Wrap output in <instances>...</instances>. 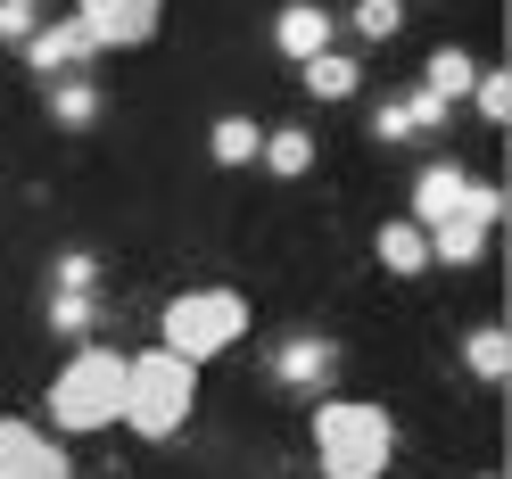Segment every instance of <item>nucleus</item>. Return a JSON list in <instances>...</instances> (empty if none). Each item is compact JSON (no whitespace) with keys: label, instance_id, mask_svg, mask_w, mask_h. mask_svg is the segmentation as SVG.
Listing matches in <instances>:
<instances>
[{"label":"nucleus","instance_id":"obj_24","mask_svg":"<svg viewBox=\"0 0 512 479\" xmlns=\"http://www.w3.org/2000/svg\"><path fill=\"white\" fill-rule=\"evenodd\" d=\"M397 108H405V124H413V133H438V124H446V116H455V108H446V100H438V91H422V83H413V91H405V100H397Z\"/></svg>","mask_w":512,"mask_h":479},{"label":"nucleus","instance_id":"obj_1","mask_svg":"<svg viewBox=\"0 0 512 479\" xmlns=\"http://www.w3.org/2000/svg\"><path fill=\"white\" fill-rule=\"evenodd\" d=\"M190 413H199V364L166 356V347L124 356V413H116V430H133L141 446H166V438H182Z\"/></svg>","mask_w":512,"mask_h":479},{"label":"nucleus","instance_id":"obj_11","mask_svg":"<svg viewBox=\"0 0 512 479\" xmlns=\"http://www.w3.org/2000/svg\"><path fill=\"white\" fill-rule=\"evenodd\" d=\"M463 166H455V157H430V166L422 174H413V223H422V232H430V223H446V215H455L463 207Z\"/></svg>","mask_w":512,"mask_h":479},{"label":"nucleus","instance_id":"obj_20","mask_svg":"<svg viewBox=\"0 0 512 479\" xmlns=\"http://www.w3.org/2000/svg\"><path fill=\"white\" fill-rule=\"evenodd\" d=\"M347 25H356V42H397L405 34V0H347Z\"/></svg>","mask_w":512,"mask_h":479},{"label":"nucleus","instance_id":"obj_5","mask_svg":"<svg viewBox=\"0 0 512 479\" xmlns=\"http://www.w3.org/2000/svg\"><path fill=\"white\" fill-rule=\"evenodd\" d=\"M0 479H75L67 446L50 430H34L25 413H0Z\"/></svg>","mask_w":512,"mask_h":479},{"label":"nucleus","instance_id":"obj_3","mask_svg":"<svg viewBox=\"0 0 512 479\" xmlns=\"http://www.w3.org/2000/svg\"><path fill=\"white\" fill-rule=\"evenodd\" d=\"M42 413H50L58 438H100V430H116V413H124V356L100 347V339H83L75 356L58 364Z\"/></svg>","mask_w":512,"mask_h":479},{"label":"nucleus","instance_id":"obj_26","mask_svg":"<svg viewBox=\"0 0 512 479\" xmlns=\"http://www.w3.org/2000/svg\"><path fill=\"white\" fill-rule=\"evenodd\" d=\"M34 9H25V0H0V42H9V50H25V34H34Z\"/></svg>","mask_w":512,"mask_h":479},{"label":"nucleus","instance_id":"obj_2","mask_svg":"<svg viewBox=\"0 0 512 479\" xmlns=\"http://www.w3.org/2000/svg\"><path fill=\"white\" fill-rule=\"evenodd\" d=\"M314 463H323V479H389V463H397L389 405H372V397L314 405Z\"/></svg>","mask_w":512,"mask_h":479},{"label":"nucleus","instance_id":"obj_14","mask_svg":"<svg viewBox=\"0 0 512 479\" xmlns=\"http://www.w3.org/2000/svg\"><path fill=\"white\" fill-rule=\"evenodd\" d=\"M256 149H265V124H256V116H215V124H207V157H215L223 174L256 166Z\"/></svg>","mask_w":512,"mask_h":479},{"label":"nucleus","instance_id":"obj_15","mask_svg":"<svg viewBox=\"0 0 512 479\" xmlns=\"http://www.w3.org/2000/svg\"><path fill=\"white\" fill-rule=\"evenodd\" d=\"M314 149H323V141H314L306 124H281V133H265V149H256V166H265L273 182H298V174H314Z\"/></svg>","mask_w":512,"mask_h":479},{"label":"nucleus","instance_id":"obj_7","mask_svg":"<svg viewBox=\"0 0 512 479\" xmlns=\"http://www.w3.org/2000/svg\"><path fill=\"white\" fill-rule=\"evenodd\" d=\"M331 42H339V17L323 9V0H281V9H273V50L290 58V67L323 58Z\"/></svg>","mask_w":512,"mask_h":479},{"label":"nucleus","instance_id":"obj_22","mask_svg":"<svg viewBox=\"0 0 512 479\" xmlns=\"http://www.w3.org/2000/svg\"><path fill=\"white\" fill-rule=\"evenodd\" d=\"M50 290H100V248H58Z\"/></svg>","mask_w":512,"mask_h":479},{"label":"nucleus","instance_id":"obj_9","mask_svg":"<svg viewBox=\"0 0 512 479\" xmlns=\"http://www.w3.org/2000/svg\"><path fill=\"white\" fill-rule=\"evenodd\" d=\"M372 257H380L389 281H422V273H430V232H422L413 215H389V223L372 232Z\"/></svg>","mask_w":512,"mask_h":479},{"label":"nucleus","instance_id":"obj_10","mask_svg":"<svg viewBox=\"0 0 512 479\" xmlns=\"http://www.w3.org/2000/svg\"><path fill=\"white\" fill-rule=\"evenodd\" d=\"M42 108L58 133H91L108 116V91H100V75H58V83H42Z\"/></svg>","mask_w":512,"mask_h":479},{"label":"nucleus","instance_id":"obj_8","mask_svg":"<svg viewBox=\"0 0 512 479\" xmlns=\"http://www.w3.org/2000/svg\"><path fill=\"white\" fill-rule=\"evenodd\" d=\"M265 372L281 380V389H323V380L339 372V347L323 331H298V339H281L273 356H265Z\"/></svg>","mask_w":512,"mask_h":479},{"label":"nucleus","instance_id":"obj_13","mask_svg":"<svg viewBox=\"0 0 512 479\" xmlns=\"http://www.w3.org/2000/svg\"><path fill=\"white\" fill-rule=\"evenodd\" d=\"M83 34H91V50H141L157 34V0H116L108 17H83Z\"/></svg>","mask_w":512,"mask_h":479},{"label":"nucleus","instance_id":"obj_4","mask_svg":"<svg viewBox=\"0 0 512 479\" xmlns=\"http://www.w3.org/2000/svg\"><path fill=\"white\" fill-rule=\"evenodd\" d=\"M240 339H248V298L232 290V281L182 290V298H166V314H157V347H166V356H182V364L232 356Z\"/></svg>","mask_w":512,"mask_h":479},{"label":"nucleus","instance_id":"obj_25","mask_svg":"<svg viewBox=\"0 0 512 479\" xmlns=\"http://www.w3.org/2000/svg\"><path fill=\"white\" fill-rule=\"evenodd\" d=\"M372 141H380V149H405V141H413V124H405L397 100H380V108H372Z\"/></svg>","mask_w":512,"mask_h":479},{"label":"nucleus","instance_id":"obj_19","mask_svg":"<svg viewBox=\"0 0 512 479\" xmlns=\"http://www.w3.org/2000/svg\"><path fill=\"white\" fill-rule=\"evenodd\" d=\"M50 331L58 339H100V290H50Z\"/></svg>","mask_w":512,"mask_h":479},{"label":"nucleus","instance_id":"obj_18","mask_svg":"<svg viewBox=\"0 0 512 479\" xmlns=\"http://www.w3.org/2000/svg\"><path fill=\"white\" fill-rule=\"evenodd\" d=\"M463 372L488 380V389H504V372H512V339H504V323H479V331L463 339Z\"/></svg>","mask_w":512,"mask_h":479},{"label":"nucleus","instance_id":"obj_6","mask_svg":"<svg viewBox=\"0 0 512 479\" xmlns=\"http://www.w3.org/2000/svg\"><path fill=\"white\" fill-rule=\"evenodd\" d=\"M91 34H83V17H50V25H34L25 34V67H34L42 83H58V75H83L91 67Z\"/></svg>","mask_w":512,"mask_h":479},{"label":"nucleus","instance_id":"obj_23","mask_svg":"<svg viewBox=\"0 0 512 479\" xmlns=\"http://www.w3.org/2000/svg\"><path fill=\"white\" fill-rule=\"evenodd\" d=\"M455 215H471L479 232H496V223H504V182H463V207Z\"/></svg>","mask_w":512,"mask_h":479},{"label":"nucleus","instance_id":"obj_17","mask_svg":"<svg viewBox=\"0 0 512 479\" xmlns=\"http://www.w3.org/2000/svg\"><path fill=\"white\" fill-rule=\"evenodd\" d=\"M471 83H479V58H471V50H455V42H446V50H430L422 91H438V100L455 108V100H471Z\"/></svg>","mask_w":512,"mask_h":479},{"label":"nucleus","instance_id":"obj_12","mask_svg":"<svg viewBox=\"0 0 512 479\" xmlns=\"http://www.w3.org/2000/svg\"><path fill=\"white\" fill-rule=\"evenodd\" d=\"M298 83H306V100H323V108H339V100H356V83H364V58L331 42L323 58H306V67H298Z\"/></svg>","mask_w":512,"mask_h":479},{"label":"nucleus","instance_id":"obj_21","mask_svg":"<svg viewBox=\"0 0 512 479\" xmlns=\"http://www.w3.org/2000/svg\"><path fill=\"white\" fill-rule=\"evenodd\" d=\"M471 108H479V124H496V133H504V116H512V75H504V67H479Z\"/></svg>","mask_w":512,"mask_h":479},{"label":"nucleus","instance_id":"obj_16","mask_svg":"<svg viewBox=\"0 0 512 479\" xmlns=\"http://www.w3.org/2000/svg\"><path fill=\"white\" fill-rule=\"evenodd\" d=\"M479 257H488V232H479V223L471 215H446V223H430V265H479Z\"/></svg>","mask_w":512,"mask_h":479}]
</instances>
